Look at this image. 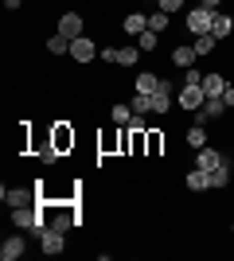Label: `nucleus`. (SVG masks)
Wrapping results in <instances>:
<instances>
[{
    "instance_id": "f257e3e1",
    "label": "nucleus",
    "mask_w": 234,
    "mask_h": 261,
    "mask_svg": "<svg viewBox=\"0 0 234 261\" xmlns=\"http://www.w3.org/2000/svg\"><path fill=\"white\" fill-rule=\"evenodd\" d=\"M211 23H215V12L203 8V4H195V8L184 16V28L191 32V39H195V35H207V32H211Z\"/></svg>"
},
{
    "instance_id": "f03ea898",
    "label": "nucleus",
    "mask_w": 234,
    "mask_h": 261,
    "mask_svg": "<svg viewBox=\"0 0 234 261\" xmlns=\"http://www.w3.org/2000/svg\"><path fill=\"white\" fill-rule=\"evenodd\" d=\"M94 59H98V43H94L90 35H78V39H70V63L90 66Z\"/></svg>"
},
{
    "instance_id": "7ed1b4c3",
    "label": "nucleus",
    "mask_w": 234,
    "mask_h": 261,
    "mask_svg": "<svg viewBox=\"0 0 234 261\" xmlns=\"http://www.w3.org/2000/svg\"><path fill=\"white\" fill-rule=\"evenodd\" d=\"M74 141H78V133H74V125H67V121H55L51 125V144H55L63 156H70L74 152Z\"/></svg>"
},
{
    "instance_id": "20e7f679",
    "label": "nucleus",
    "mask_w": 234,
    "mask_h": 261,
    "mask_svg": "<svg viewBox=\"0 0 234 261\" xmlns=\"http://www.w3.org/2000/svg\"><path fill=\"white\" fill-rule=\"evenodd\" d=\"M0 199L8 203V207H39V195H35V187H4Z\"/></svg>"
},
{
    "instance_id": "39448f33",
    "label": "nucleus",
    "mask_w": 234,
    "mask_h": 261,
    "mask_svg": "<svg viewBox=\"0 0 234 261\" xmlns=\"http://www.w3.org/2000/svg\"><path fill=\"white\" fill-rule=\"evenodd\" d=\"M35 238H39V250L47 253V257H55V253H63V246H67V234H63V230H39V234H35Z\"/></svg>"
},
{
    "instance_id": "423d86ee",
    "label": "nucleus",
    "mask_w": 234,
    "mask_h": 261,
    "mask_svg": "<svg viewBox=\"0 0 234 261\" xmlns=\"http://www.w3.org/2000/svg\"><path fill=\"white\" fill-rule=\"evenodd\" d=\"M59 32L67 35V39L86 35V20H82V12H63V16H59Z\"/></svg>"
},
{
    "instance_id": "0eeeda50",
    "label": "nucleus",
    "mask_w": 234,
    "mask_h": 261,
    "mask_svg": "<svg viewBox=\"0 0 234 261\" xmlns=\"http://www.w3.org/2000/svg\"><path fill=\"white\" fill-rule=\"evenodd\" d=\"M203 101H207L203 86H184V90H179V98H176V106L188 109V113H195V109H203Z\"/></svg>"
},
{
    "instance_id": "6e6552de",
    "label": "nucleus",
    "mask_w": 234,
    "mask_h": 261,
    "mask_svg": "<svg viewBox=\"0 0 234 261\" xmlns=\"http://www.w3.org/2000/svg\"><path fill=\"white\" fill-rule=\"evenodd\" d=\"M219 164H226V156L215 148V144H203L199 152H195V168H203V172H215Z\"/></svg>"
},
{
    "instance_id": "1a4fd4ad",
    "label": "nucleus",
    "mask_w": 234,
    "mask_h": 261,
    "mask_svg": "<svg viewBox=\"0 0 234 261\" xmlns=\"http://www.w3.org/2000/svg\"><path fill=\"white\" fill-rule=\"evenodd\" d=\"M23 253H28V238H20V234L0 242V261H20Z\"/></svg>"
},
{
    "instance_id": "9d476101",
    "label": "nucleus",
    "mask_w": 234,
    "mask_h": 261,
    "mask_svg": "<svg viewBox=\"0 0 234 261\" xmlns=\"http://www.w3.org/2000/svg\"><path fill=\"white\" fill-rule=\"evenodd\" d=\"M172 94H176V86H172L168 78H160V86H156V94H152V113H168V109H172Z\"/></svg>"
},
{
    "instance_id": "9b49d317",
    "label": "nucleus",
    "mask_w": 234,
    "mask_h": 261,
    "mask_svg": "<svg viewBox=\"0 0 234 261\" xmlns=\"http://www.w3.org/2000/svg\"><path fill=\"white\" fill-rule=\"evenodd\" d=\"M39 218H43V215H39V207H12V226H39Z\"/></svg>"
},
{
    "instance_id": "f8f14e48",
    "label": "nucleus",
    "mask_w": 234,
    "mask_h": 261,
    "mask_svg": "<svg viewBox=\"0 0 234 261\" xmlns=\"http://www.w3.org/2000/svg\"><path fill=\"white\" fill-rule=\"evenodd\" d=\"M121 32L129 35V39H137L141 32H148V16L145 12H129V16L121 20Z\"/></svg>"
},
{
    "instance_id": "ddd939ff",
    "label": "nucleus",
    "mask_w": 234,
    "mask_h": 261,
    "mask_svg": "<svg viewBox=\"0 0 234 261\" xmlns=\"http://www.w3.org/2000/svg\"><path fill=\"white\" fill-rule=\"evenodd\" d=\"M32 152L39 156V160H43V164H59V156H63V152H59V148H55V144H51V137H47V141H39V137H35Z\"/></svg>"
},
{
    "instance_id": "4468645a",
    "label": "nucleus",
    "mask_w": 234,
    "mask_h": 261,
    "mask_svg": "<svg viewBox=\"0 0 234 261\" xmlns=\"http://www.w3.org/2000/svg\"><path fill=\"white\" fill-rule=\"evenodd\" d=\"M223 90H226V78L219 74V70L203 74V94H207V98H223Z\"/></svg>"
},
{
    "instance_id": "2eb2a0df",
    "label": "nucleus",
    "mask_w": 234,
    "mask_h": 261,
    "mask_svg": "<svg viewBox=\"0 0 234 261\" xmlns=\"http://www.w3.org/2000/svg\"><path fill=\"white\" fill-rule=\"evenodd\" d=\"M230 32H234V20H230V12H215L211 35H215V39H230Z\"/></svg>"
},
{
    "instance_id": "dca6fc26",
    "label": "nucleus",
    "mask_w": 234,
    "mask_h": 261,
    "mask_svg": "<svg viewBox=\"0 0 234 261\" xmlns=\"http://www.w3.org/2000/svg\"><path fill=\"white\" fill-rule=\"evenodd\" d=\"M195 59H199V55H195V47H191V43H179L176 51H172V63H176L179 70H188V66H195Z\"/></svg>"
},
{
    "instance_id": "f3484780",
    "label": "nucleus",
    "mask_w": 234,
    "mask_h": 261,
    "mask_svg": "<svg viewBox=\"0 0 234 261\" xmlns=\"http://www.w3.org/2000/svg\"><path fill=\"white\" fill-rule=\"evenodd\" d=\"M184 184H188L191 191H211V175L203 172V168H191V172L184 175Z\"/></svg>"
},
{
    "instance_id": "a211bd4d",
    "label": "nucleus",
    "mask_w": 234,
    "mask_h": 261,
    "mask_svg": "<svg viewBox=\"0 0 234 261\" xmlns=\"http://www.w3.org/2000/svg\"><path fill=\"white\" fill-rule=\"evenodd\" d=\"M184 141H188V148H195V152H199L203 144H211V141H207V125H191V129L184 133Z\"/></svg>"
},
{
    "instance_id": "6ab92c4d",
    "label": "nucleus",
    "mask_w": 234,
    "mask_h": 261,
    "mask_svg": "<svg viewBox=\"0 0 234 261\" xmlns=\"http://www.w3.org/2000/svg\"><path fill=\"white\" fill-rule=\"evenodd\" d=\"M110 121L121 129V125H129L133 121V106H125V101H117V106H110Z\"/></svg>"
},
{
    "instance_id": "aec40b11",
    "label": "nucleus",
    "mask_w": 234,
    "mask_h": 261,
    "mask_svg": "<svg viewBox=\"0 0 234 261\" xmlns=\"http://www.w3.org/2000/svg\"><path fill=\"white\" fill-rule=\"evenodd\" d=\"M156 86H160V78H156L152 70L137 74V82H133V90H137V94H156Z\"/></svg>"
},
{
    "instance_id": "412c9836",
    "label": "nucleus",
    "mask_w": 234,
    "mask_h": 261,
    "mask_svg": "<svg viewBox=\"0 0 234 261\" xmlns=\"http://www.w3.org/2000/svg\"><path fill=\"white\" fill-rule=\"evenodd\" d=\"M47 55H55V59H59V55H70V39L63 32H55L51 39H47Z\"/></svg>"
},
{
    "instance_id": "4be33fe9",
    "label": "nucleus",
    "mask_w": 234,
    "mask_h": 261,
    "mask_svg": "<svg viewBox=\"0 0 234 261\" xmlns=\"http://www.w3.org/2000/svg\"><path fill=\"white\" fill-rule=\"evenodd\" d=\"M215 43H219V39H215L211 32H207V35H195V39H191V47H195V55H199V59H203V55H211V51H215Z\"/></svg>"
},
{
    "instance_id": "5701e85b",
    "label": "nucleus",
    "mask_w": 234,
    "mask_h": 261,
    "mask_svg": "<svg viewBox=\"0 0 234 261\" xmlns=\"http://www.w3.org/2000/svg\"><path fill=\"white\" fill-rule=\"evenodd\" d=\"M133 43L141 47V55H148V51H156V47H160V35H156V32H141Z\"/></svg>"
},
{
    "instance_id": "b1692460",
    "label": "nucleus",
    "mask_w": 234,
    "mask_h": 261,
    "mask_svg": "<svg viewBox=\"0 0 234 261\" xmlns=\"http://www.w3.org/2000/svg\"><path fill=\"white\" fill-rule=\"evenodd\" d=\"M133 63H141V47H121V51H117V66H133Z\"/></svg>"
},
{
    "instance_id": "393cba45",
    "label": "nucleus",
    "mask_w": 234,
    "mask_h": 261,
    "mask_svg": "<svg viewBox=\"0 0 234 261\" xmlns=\"http://www.w3.org/2000/svg\"><path fill=\"white\" fill-rule=\"evenodd\" d=\"M129 106H133V113L145 117V113H152V94H137L133 90V101H129Z\"/></svg>"
},
{
    "instance_id": "a878e982",
    "label": "nucleus",
    "mask_w": 234,
    "mask_h": 261,
    "mask_svg": "<svg viewBox=\"0 0 234 261\" xmlns=\"http://www.w3.org/2000/svg\"><path fill=\"white\" fill-rule=\"evenodd\" d=\"M211 175V187H230V164H219L215 172H207Z\"/></svg>"
},
{
    "instance_id": "bb28decb",
    "label": "nucleus",
    "mask_w": 234,
    "mask_h": 261,
    "mask_svg": "<svg viewBox=\"0 0 234 261\" xmlns=\"http://www.w3.org/2000/svg\"><path fill=\"white\" fill-rule=\"evenodd\" d=\"M148 32H156V35L168 32V12H164V8H156L152 16H148Z\"/></svg>"
},
{
    "instance_id": "cd10ccee",
    "label": "nucleus",
    "mask_w": 234,
    "mask_h": 261,
    "mask_svg": "<svg viewBox=\"0 0 234 261\" xmlns=\"http://www.w3.org/2000/svg\"><path fill=\"white\" fill-rule=\"evenodd\" d=\"M203 113H207V117H223V113H226V101L223 98H207V101H203Z\"/></svg>"
},
{
    "instance_id": "c85d7f7f",
    "label": "nucleus",
    "mask_w": 234,
    "mask_h": 261,
    "mask_svg": "<svg viewBox=\"0 0 234 261\" xmlns=\"http://www.w3.org/2000/svg\"><path fill=\"white\" fill-rule=\"evenodd\" d=\"M160 152H164V133L148 129V156H160Z\"/></svg>"
},
{
    "instance_id": "c756f323",
    "label": "nucleus",
    "mask_w": 234,
    "mask_h": 261,
    "mask_svg": "<svg viewBox=\"0 0 234 261\" xmlns=\"http://www.w3.org/2000/svg\"><path fill=\"white\" fill-rule=\"evenodd\" d=\"M184 86H203V74H199V66H188V70H184Z\"/></svg>"
},
{
    "instance_id": "7c9ffc66",
    "label": "nucleus",
    "mask_w": 234,
    "mask_h": 261,
    "mask_svg": "<svg viewBox=\"0 0 234 261\" xmlns=\"http://www.w3.org/2000/svg\"><path fill=\"white\" fill-rule=\"evenodd\" d=\"M156 8H164L168 16H172V12H179V8H184V0H156Z\"/></svg>"
},
{
    "instance_id": "2f4dec72",
    "label": "nucleus",
    "mask_w": 234,
    "mask_h": 261,
    "mask_svg": "<svg viewBox=\"0 0 234 261\" xmlns=\"http://www.w3.org/2000/svg\"><path fill=\"white\" fill-rule=\"evenodd\" d=\"M117 51H121V47H101V63H113V66H117Z\"/></svg>"
},
{
    "instance_id": "473e14b6",
    "label": "nucleus",
    "mask_w": 234,
    "mask_h": 261,
    "mask_svg": "<svg viewBox=\"0 0 234 261\" xmlns=\"http://www.w3.org/2000/svg\"><path fill=\"white\" fill-rule=\"evenodd\" d=\"M223 101H226V109H234V86L226 82V90H223Z\"/></svg>"
},
{
    "instance_id": "72a5a7b5",
    "label": "nucleus",
    "mask_w": 234,
    "mask_h": 261,
    "mask_svg": "<svg viewBox=\"0 0 234 261\" xmlns=\"http://www.w3.org/2000/svg\"><path fill=\"white\" fill-rule=\"evenodd\" d=\"M199 4H203V8H211V12H219V8H223V0H199Z\"/></svg>"
},
{
    "instance_id": "f704fd0d",
    "label": "nucleus",
    "mask_w": 234,
    "mask_h": 261,
    "mask_svg": "<svg viewBox=\"0 0 234 261\" xmlns=\"http://www.w3.org/2000/svg\"><path fill=\"white\" fill-rule=\"evenodd\" d=\"M20 4H23V0H4V8H8V12H16Z\"/></svg>"
},
{
    "instance_id": "c9c22d12",
    "label": "nucleus",
    "mask_w": 234,
    "mask_h": 261,
    "mask_svg": "<svg viewBox=\"0 0 234 261\" xmlns=\"http://www.w3.org/2000/svg\"><path fill=\"white\" fill-rule=\"evenodd\" d=\"M230 234H234V222H230Z\"/></svg>"
}]
</instances>
